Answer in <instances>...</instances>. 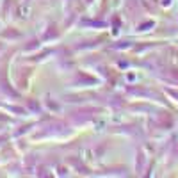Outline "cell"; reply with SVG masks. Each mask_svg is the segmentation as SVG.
I'll return each mask as SVG.
<instances>
[{
    "mask_svg": "<svg viewBox=\"0 0 178 178\" xmlns=\"http://www.w3.org/2000/svg\"><path fill=\"white\" fill-rule=\"evenodd\" d=\"M29 13H30V7H29V6H21V7H20V14L23 16V18H27Z\"/></svg>",
    "mask_w": 178,
    "mask_h": 178,
    "instance_id": "1",
    "label": "cell"
},
{
    "mask_svg": "<svg viewBox=\"0 0 178 178\" xmlns=\"http://www.w3.org/2000/svg\"><path fill=\"white\" fill-rule=\"evenodd\" d=\"M103 126H105V123H103V121H100V123L96 125V130H98V132H103V130H105Z\"/></svg>",
    "mask_w": 178,
    "mask_h": 178,
    "instance_id": "2",
    "label": "cell"
}]
</instances>
